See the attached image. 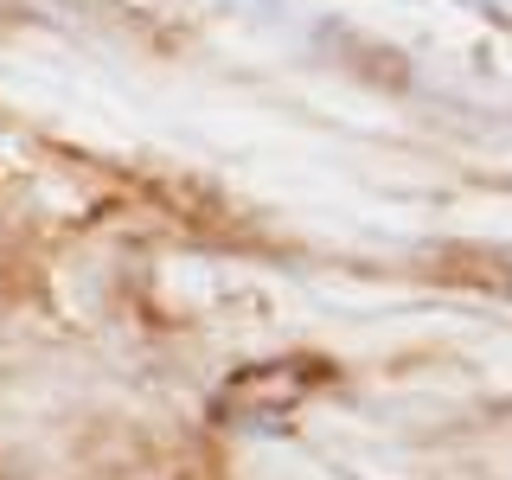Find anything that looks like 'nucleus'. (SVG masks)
<instances>
[{
    "instance_id": "obj_1",
    "label": "nucleus",
    "mask_w": 512,
    "mask_h": 480,
    "mask_svg": "<svg viewBox=\"0 0 512 480\" xmlns=\"http://www.w3.org/2000/svg\"><path fill=\"white\" fill-rule=\"evenodd\" d=\"M480 7H487L493 20H512V0H480Z\"/></svg>"
},
{
    "instance_id": "obj_2",
    "label": "nucleus",
    "mask_w": 512,
    "mask_h": 480,
    "mask_svg": "<svg viewBox=\"0 0 512 480\" xmlns=\"http://www.w3.org/2000/svg\"><path fill=\"white\" fill-rule=\"evenodd\" d=\"M500 269H506V276H500V288H506V295H512V256H506V263H500Z\"/></svg>"
}]
</instances>
